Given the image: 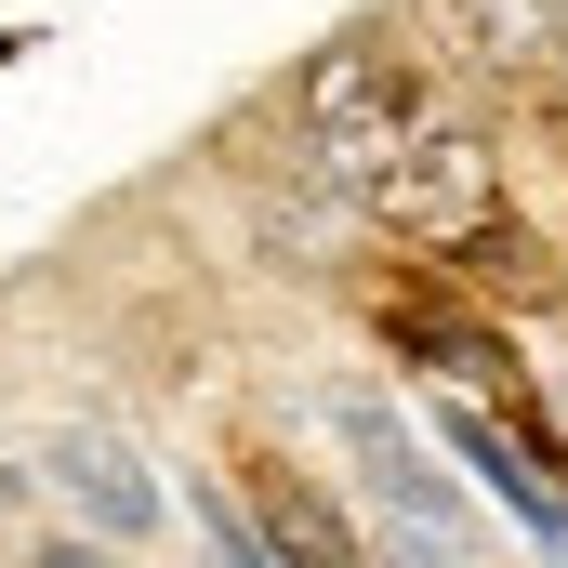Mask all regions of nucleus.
Wrapping results in <instances>:
<instances>
[{
  "label": "nucleus",
  "mask_w": 568,
  "mask_h": 568,
  "mask_svg": "<svg viewBox=\"0 0 568 568\" xmlns=\"http://www.w3.org/2000/svg\"><path fill=\"white\" fill-rule=\"evenodd\" d=\"M384 331H397V357H424V371H449V384H503L516 397V344L489 331V317H463V304H384Z\"/></svg>",
  "instance_id": "6"
},
{
  "label": "nucleus",
  "mask_w": 568,
  "mask_h": 568,
  "mask_svg": "<svg viewBox=\"0 0 568 568\" xmlns=\"http://www.w3.org/2000/svg\"><path fill=\"white\" fill-rule=\"evenodd\" d=\"M542 556H556V568H568V529H556V542H542Z\"/></svg>",
  "instance_id": "11"
},
{
  "label": "nucleus",
  "mask_w": 568,
  "mask_h": 568,
  "mask_svg": "<svg viewBox=\"0 0 568 568\" xmlns=\"http://www.w3.org/2000/svg\"><path fill=\"white\" fill-rule=\"evenodd\" d=\"M410 27L463 67H542L556 53V0H410Z\"/></svg>",
  "instance_id": "5"
},
{
  "label": "nucleus",
  "mask_w": 568,
  "mask_h": 568,
  "mask_svg": "<svg viewBox=\"0 0 568 568\" xmlns=\"http://www.w3.org/2000/svg\"><path fill=\"white\" fill-rule=\"evenodd\" d=\"M185 503H199V529H212V556H225V568H278V556H265V529H252L225 489H185Z\"/></svg>",
  "instance_id": "9"
},
{
  "label": "nucleus",
  "mask_w": 568,
  "mask_h": 568,
  "mask_svg": "<svg viewBox=\"0 0 568 568\" xmlns=\"http://www.w3.org/2000/svg\"><path fill=\"white\" fill-rule=\"evenodd\" d=\"M410 133H424V80H410V53L344 40V53H317V67H304V145H317L331 172H357V185H371Z\"/></svg>",
  "instance_id": "2"
},
{
  "label": "nucleus",
  "mask_w": 568,
  "mask_h": 568,
  "mask_svg": "<svg viewBox=\"0 0 568 568\" xmlns=\"http://www.w3.org/2000/svg\"><path fill=\"white\" fill-rule=\"evenodd\" d=\"M40 568H106V556H93V542H40Z\"/></svg>",
  "instance_id": "10"
},
{
  "label": "nucleus",
  "mask_w": 568,
  "mask_h": 568,
  "mask_svg": "<svg viewBox=\"0 0 568 568\" xmlns=\"http://www.w3.org/2000/svg\"><path fill=\"white\" fill-rule=\"evenodd\" d=\"M371 212L397 239H424V252H463L476 225H503V145L463 133V120H424V133L371 172Z\"/></svg>",
  "instance_id": "1"
},
{
  "label": "nucleus",
  "mask_w": 568,
  "mask_h": 568,
  "mask_svg": "<svg viewBox=\"0 0 568 568\" xmlns=\"http://www.w3.org/2000/svg\"><path fill=\"white\" fill-rule=\"evenodd\" d=\"M239 489H252V529H265V556H278V568H371V542L344 529V503H331L317 476H291V463H239Z\"/></svg>",
  "instance_id": "4"
},
{
  "label": "nucleus",
  "mask_w": 568,
  "mask_h": 568,
  "mask_svg": "<svg viewBox=\"0 0 568 568\" xmlns=\"http://www.w3.org/2000/svg\"><path fill=\"white\" fill-rule=\"evenodd\" d=\"M53 489L67 503H93V529H159V489H145V463L120 449V436H53Z\"/></svg>",
  "instance_id": "7"
},
{
  "label": "nucleus",
  "mask_w": 568,
  "mask_h": 568,
  "mask_svg": "<svg viewBox=\"0 0 568 568\" xmlns=\"http://www.w3.org/2000/svg\"><path fill=\"white\" fill-rule=\"evenodd\" d=\"M449 265L489 291V304H529V291H542V239H529V225H476V239H463Z\"/></svg>",
  "instance_id": "8"
},
{
  "label": "nucleus",
  "mask_w": 568,
  "mask_h": 568,
  "mask_svg": "<svg viewBox=\"0 0 568 568\" xmlns=\"http://www.w3.org/2000/svg\"><path fill=\"white\" fill-rule=\"evenodd\" d=\"M344 436H357V463H371V503H384V516H410L424 542H449V529H463V489L436 476V449L397 424L384 397H344Z\"/></svg>",
  "instance_id": "3"
}]
</instances>
